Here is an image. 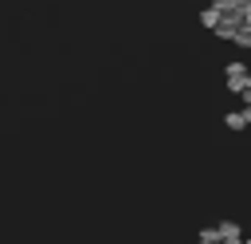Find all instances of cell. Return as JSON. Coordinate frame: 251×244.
Listing matches in <instances>:
<instances>
[{
    "instance_id": "obj_1",
    "label": "cell",
    "mask_w": 251,
    "mask_h": 244,
    "mask_svg": "<svg viewBox=\"0 0 251 244\" xmlns=\"http://www.w3.org/2000/svg\"><path fill=\"white\" fill-rule=\"evenodd\" d=\"M200 20H204V28H216V24H220V12H216V8H208Z\"/></svg>"
},
{
    "instance_id": "obj_2",
    "label": "cell",
    "mask_w": 251,
    "mask_h": 244,
    "mask_svg": "<svg viewBox=\"0 0 251 244\" xmlns=\"http://www.w3.org/2000/svg\"><path fill=\"white\" fill-rule=\"evenodd\" d=\"M227 126H231V130H243L247 118H243V114H227Z\"/></svg>"
}]
</instances>
